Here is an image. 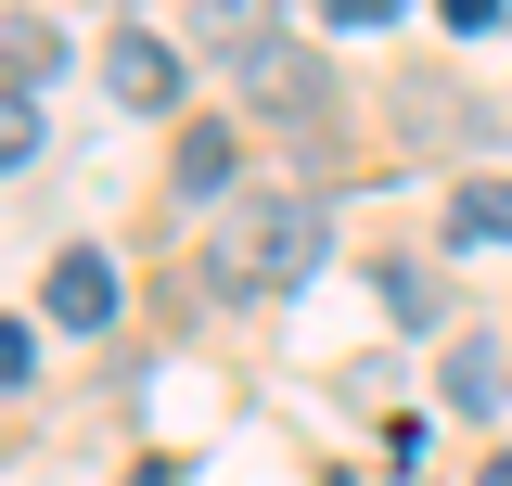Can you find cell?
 Instances as JSON below:
<instances>
[{
  "label": "cell",
  "mask_w": 512,
  "mask_h": 486,
  "mask_svg": "<svg viewBox=\"0 0 512 486\" xmlns=\"http://www.w3.org/2000/svg\"><path fill=\"white\" fill-rule=\"evenodd\" d=\"M320 205H295V192H256V205H231V218H218V282H231V295H295V282H308L320 269Z\"/></svg>",
  "instance_id": "6da1fadb"
},
{
  "label": "cell",
  "mask_w": 512,
  "mask_h": 486,
  "mask_svg": "<svg viewBox=\"0 0 512 486\" xmlns=\"http://www.w3.org/2000/svg\"><path fill=\"white\" fill-rule=\"evenodd\" d=\"M231 77H244V116H269V128H320V116H333V77H320V64L282 39V26H269V39H256Z\"/></svg>",
  "instance_id": "7a4b0ae2"
},
{
  "label": "cell",
  "mask_w": 512,
  "mask_h": 486,
  "mask_svg": "<svg viewBox=\"0 0 512 486\" xmlns=\"http://www.w3.org/2000/svg\"><path fill=\"white\" fill-rule=\"evenodd\" d=\"M397 128H410L423 154H487V141H500V103H474V90H448V77H397Z\"/></svg>",
  "instance_id": "3957f363"
},
{
  "label": "cell",
  "mask_w": 512,
  "mask_h": 486,
  "mask_svg": "<svg viewBox=\"0 0 512 486\" xmlns=\"http://www.w3.org/2000/svg\"><path fill=\"white\" fill-rule=\"evenodd\" d=\"M103 90H116L128 116H167V103H180V52H167L154 26H116V39H103Z\"/></svg>",
  "instance_id": "277c9868"
},
{
  "label": "cell",
  "mask_w": 512,
  "mask_h": 486,
  "mask_svg": "<svg viewBox=\"0 0 512 486\" xmlns=\"http://www.w3.org/2000/svg\"><path fill=\"white\" fill-rule=\"evenodd\" d=\"M64 320V333H103V320H116V269H103V256H90V243H64L52 256V295H39Z\"/></svg>",
  "instance_id": "5b68a950"
},
{
  "label": "cell",
  "mask_w": 512,
  "mask_h": 486,
  "mask_svg": "<svg viewBox=\"0 0 512 486\" xmlns=\"http://www.w3.org/2000/svg\"><path fill=\"white\" fill-rule=\"evenodd\" d=\"M231 167H244V141L205 116V128H180V205H218L231 192Z\"/></svg>",
  "instance_id": "8992f818"
},
{
  "label": "cell",
  "mask_w": 512,
  "mask_h": 486,
  "mask_svg": "<svg viewBox=\"0 0 512 486\" xmlns=\"http://www.w3.org/2000/svg\"><path fill=\"white\" fill-rule=\"evenodd\" d=\"M436 384H448V410H461V423H487V410H500V346H487V333H461Z\"/></svg>",
  "instance_id": "52a82bcc"
},
{
  "label": "cell",
  "mask_w": 512,
  "mask_h": 486,
  "mask_svg": "<svg viewBox=\"0 0 512 486\" xmlns=\"http://www.w3.org/2000/svg\"><path fill=\"white\" fill-rule=\"evenodd\" d=\"M448 243H512V180H461L448 192Z\"/></svg>",
  "instance_id": "ba28073f"
},
{
  "label": "cell",
  "mask_w": 512,
  "mask_h": 486,
  "mask_svg": "<svg viewBox=\"0 0 512 486\" xmlns=\"http://www.w3.org/2000/svg\"><path fill=\"white\" fill-rule=\"evenodd\" d=\"M52 26H39V13H13V103H52Z\"/></svg>",
  "instance_id": "9c48e42d"
},
{
  "label": "cell",
  "mask_w": 512,
  "mask_h": 486,
  "mask_svg": "<svg viewBox=\"0 0 512 486\" xmlns=\"http://www.w3.org/2000/svg\"><path fill=\"white\" fill-rule=\"evenodd\" d=\"M269 26H282L269 0H205V52H231V64H244L256 39H269Z\"/></svg>",
  "instance_id": "30bf717a"
},
{
  "label": "cell",
  "mask_w": 512,
  "mask_h": 486,
  "mask_svg": "<svg viewBox=\"0 0 512 486\" xmlns=\"http://www.w3.org/2000/svg\"><path fill=\"white\" fill-rule=\"evenodd\" d=\"M384 307H397L410 333H436V320H448V295H436V269H423V256H397V269H384Z\"/></svg>",
  "instance_id": "8fae6325"
},
{
  "label": "cell",
  "mask_w": 512,
  "mask_h": 486,
  "mask_svg": "<svg viewBox=\"0 0 512 486\" xmlns=\"http://www.w3.org/2000/svg\"><path fill=\"white\" fill-rule=\"evenodd\" d=\"M448 26H461V39H487V26H500V0H436Z\"/></svg>",
  "instance_id": "7c38bea8"
},
{
  "label": "cell",
  "mask_w": 512,
  "mask_h": 486,
  "mask_svg": "<svg viewBox=\"0 0 512 486\" xmlns=\"http://www.w3.org/2000/svg\"><path fill=\"white\" fill-rule=\"evenodd\" d=\"M320 13H333V26H384L397 0H320Z\"/></svg>",
  "instance_id": "4fadbf2b"
},
{
  "label": "cell",
  "mask_w": 512,
  "mask_h": 486,
  "mask_svg": "<svg viewBox=\"0 0 512 486\" xmlns=\"http://www.w3.org/2000/svg\"><path fill=\"white\" fill-rule=\"evenodd\" d=\"M128 486H180V461H141V474H128Z\"/></svg>",
  "instance_id": "5bb4252c"
},
{
  "label": "cell",
  "mask_w": 512,
  "mask_h": 486,
  "mask_svg": "<svg viewBox=\"0 0 512 486\" xmlns=\"http://www.w3.org/2000/svg\"><path fill=\"white\" fill-rule=\"evenodd\" d=\"M474 486H512V461H487V474H474Z\"/></svg>",
  "instance_id": "9a60e30c"
}]
</instances>
